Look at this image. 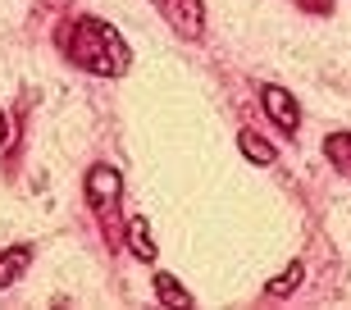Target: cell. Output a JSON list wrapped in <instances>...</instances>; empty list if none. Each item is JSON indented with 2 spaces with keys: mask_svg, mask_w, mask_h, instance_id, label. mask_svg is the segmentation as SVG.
<instances>
[{
  "mask_svg": "<svg viewBox=\"0 0 351 310\" xmlns=\"http://www.w3.org/2000/svg\"><path fill=\"white\" fill-rule=\"evenodd\" d=\"M301 278H306V265H301V260H292V265H287V274H278V278H269V283H265V297H292V292L301 287Z\"/></svg>",
  "mask_w": 351,
  "mask_h": 310,
  "instance_id": "obj_10",
  "label": "cell"
},
{
  "mask_svg": "<svg viewBox=\"0 0 351 310\" xmlns=\"http://www.w3.org/2000/svg\"><path fill=\"white\" fill-rule=\"evenodd\" d=\"M119 196H123V178H119V169H114V165H96V169H87V201L101 210V219H105V224H114Z\"/></svg>",
  "mask_w": 351,
  "mask_h": 310,
  "instance_id": "obj_2",
  "label": "cell"
},
{
  "mask_svg": "<svg viewBox=\"0 0 351 310\" xmlns=\"http://www.w3.org/2000/svg\"><path fill=\"white\" fill-rule=\"evenodd\" d=\"M301 5H311V10H324L328 14V0H301Z\"/></svg>",
  "mask_w": 351,
  "mask_h": 310,
  "instance_id": "obj_12",
  "label": "cell"
},
{
  "mask_svg": "<svg viewBox=\"0 0 351 310\" xmlns=\"http://www.w3.org/2000/svg\"><path fill=\"white\" fill-rule=\"evenodd\" d=\"M237 146H242V155H247L251 165H261V169H269L274 160H278V151H274V146L265 142L261 132H251V128H242V132H237Z\"/></svg>",
  "mask_w": 351,
  "mask_h": 310,
  "instance_id": "obj_6",
  "label": "cell"
},
{
  "mask_svg": "<svg viewBox=\"0 0 351 310\" xmlns=\"http://www.w3.org/2000/svg\"><path fill=\"white\" fill-rule=\"evenodd\" d=\"M261 105H265V115L278 123V128L292 137V132L301 128V105H297V96L287 87H278V82H265L261 87Z\"/></svg>",
  "mask_w": 351,
  "mask_h": 310,
  "instance_id": "obj_4",
  "label": "cell"
},
{
  "mask_svg": "<svg viewBox=\"0 0 351 310\" xmlns=\"http://www.w3.org/2000/svg\"><path fill=\"white\" fill-rule=\"evenodd\" d=\"M128 246H132V251H137V256L146 260V265L156 260V242H151V224H146L142 215H132V219H128Z\"/></svg>",
  "mask_w": 351,
  "mask_h": 310,
  "instance_id": "obj_9",
  "label": "cell"
},
{
  "mask_svg": "<svg viewBox=\"0 0 351 310\" xmlns=\"http://www.w3.org/2000/svg\"><path fill=\"white\" fill-rule=\"evenodd\" d=\"M64 55L91 78H123L132 69V51L119 37V27L105 19H91V14L73 19V27L64 32Z\"/></svg>",
  "mask_w": 351,
  "mask_h": 310,
  "instance_id": "obj_1",
  "label": "cell"
},
{
  "mask_svg": "<svg viewBox=\"0 0 351 310\" xmlns=\"http://www.w3.org/2000/svg\"><path fill=\"white\" fill-rule=\"evenodd\" d=\"M156 5H160L165 23H169L178 37L201 41V32H206V5H201V0H156Z\"/></svg>",
  "mask_w": 351,
  "mask_h": 310,
  "instance_id": "obj_3",
  "label": "cell"
},
{
  "mask_svg": "<svg viewBox=\"0 0 351 310\" xmlns=\"http://www.w3.org/2000/svg\"><path fill=\"white\" fill-rule=\"evenodd\" d=\"M5 137H10V119H5V110H0V146H5Z\"/></svg>",
  "mask_w": 351,
  "mask_h": 310,
  "instance_id": "obj_11",
  "label": "cell"
},
{
  "mask_svg": "<svg viewBox=\"0 0 351 310\" xmlns=\"http://www.w3.org/2000/svg\"><path fill=\"white\" fill-rule=\"evenodd\" d=\"M324 155L333 160L338 174L351 178V132H328V137H324Z\"/></svg>",
  "mask_w": 351,
  "mask_h": 310,
  "instance_id": "obj_8",
  "label": "cell"
},
{
  "mask_svg": "<svg viewBox=\"0 0 351 310\" xmlns=\"http://www.w3.org/2000/svg\"><path fill=\"white\" fill-rule=\"evenodd\" d=\"M27 265H32V246H10V251L0 256V292L19 283Z\"/></svg>",
  "mask_w": 351,
  "mask_h": 310,
  "instance_id": "obj_5",
  "label": "cell"
},
{
  "mask_svg": "<svg viewBox=\"0 0 351 310\" xmlns=\"http://www.w3.org/2000/svg\"><path fill=\"white\" fill-rule=\"evenodd\" d=\"M156 301L160 306H178V310H192V292L178 283V278H169V274H156Z\"/></svg>",
  "mask_w": 351,
  "mask_h": 310,
  "instance_id": "obj_7",
  "label": "cell"
}]
</instances>
